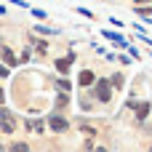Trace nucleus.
Listing matches in <instances>:
<instances>
[{
  "mask_svg": "<svg viewBox=\"0 0 152 152\" xmlns=\"http://www.w3.org/2000/svg\"><path fill=\"white\" fill-rule=\"evenodd\" d=\"M0 77H8V69L5 67H0Z\"/></svg>",
  "mask_w": 152,
  "mask_h": 152,
  "instance_id": "8",
  "label": "nucleus"
},
{
  "mask_svg": "<svg viewBox=\"0 0 152 152\" xmlns=\"http://www.w3.org/2000/svg\"><path fill=\"white\" fill-rule=\"evenodd\" d=\"M3 99H5V94H3V88H0V102H3Z\"/></svg>",
  "mask_w": 152,
  "mask_h": 152,
  "instance_id": "9",
  "label": "nucleus"
},
{
  "mask_svg": "<svg viewBox=\"0 0 152 152\" xmlns=\"http://www.w3.org/2000/svg\"><path fill=\"white\" fill-rule=\"evenodd\" d=\"M112 86H115V88H123V77L115 75V77H112Z\"/></svg>",
  "mask_w": 152,
  "mask_h": 152,
  "instance_id": "7",
  "label": "nucleus"
},
{
  "mask_svg": "<svg viewBox=\"0 0 152 152\" xmlns=\"http://www.w3.org/2000/svg\"><path fill=\"white\" fill-rule=\"evenodd\" d=\"M77 80H80V86H91V83H94V72H88V69H83Z\"/></svg>",
  "mask_w": 152,
  "mask_h": 152,
  "instance_id": "5",
  "label": "nucleus"
},
{
  "mask_svg": "<svg viewBox=\"0 0 152 152\" xmlns=\"http://www.w3.org/2000/svg\"><path fill=\"white\" fill-rule=\"evenodd\" d=\"M0 56H3V61H5L8 67H13V64H16V56H13V51H11V48H0Z\"/></svg>",
  "mask_w": 152,
  "mask_h": 152,
  "instance_id": "4",
  "label": "nucleus"
},
{
  "mask_svg": "<svg viewBox=\"0 0 152 152\" xmlns=\"http://www.w3.org/2000/svg\"><path fill=\"white\" fill-rule=\"evenodd\" d=\"M147 115H150V104H147V102H142V104L136 107V118H139V120H144Z\"/></svg>",
  "mask_w": 152,
  "mask_h": 152,
  "instance_id": "6",
  "label": "nucleus"
},
{
  "mask_svg": "<svg viewBox=\"0 0 152 152\" xmlns=\"http://www.w3.org/2000/svg\"><path fill=\"white\" fill-rule=\"evenodd\" d=\"M0 128H3L5 134H11V131H13V118H11V112H8V110H0Z\"/></svg>",
  "mask_w": 152,
  "mask_h": 152,
  "instance_id": "3",
  "label": "nucleus"
},
{
  "mask_svg": "<svg viewBox=\"0 0 152 152\" xmlns=\"http://www.w3.org/2000/svg\"><path fill=\"white\" fill-rule=\"evenodd\" d=\"M48 126H51V131H67L69 128V123L64 118H59V115H51L48 118Z\"/></svg>",
  "mask_w": 152,
  "mask_h": 152,
  "instance_id": "2",
  "label": "nucleus"
},
{
  "mask_svg": "<svg viewBox=\"0 0 152 152\" xmlns=\"http://www.w3.org/2000/svg\"><path fill=\"white\" fill-rule=\"evenodd\" d=\"M96 99H99V102H110V99H112V83L96 80Z\"/></svg>",
  "mask_w": 152,
  "mask_h": 152,
  "instance_id": "1",
  "label": "nucleus"
},
{
  "mask_svg": "<svg viewBox=\"0 0 152 152\" xmlns=\"http://www.w3.org/2000/svg\"><path fill=\"white\" fill-rule=\"evenodd\" d=\"M136 3H147V0H136Z\"/></svg>",
  "mask_w": 152,
  "mask_h": 152,
  "instance_id": "10",
  "label": "nucleus"
}]
</instances>
